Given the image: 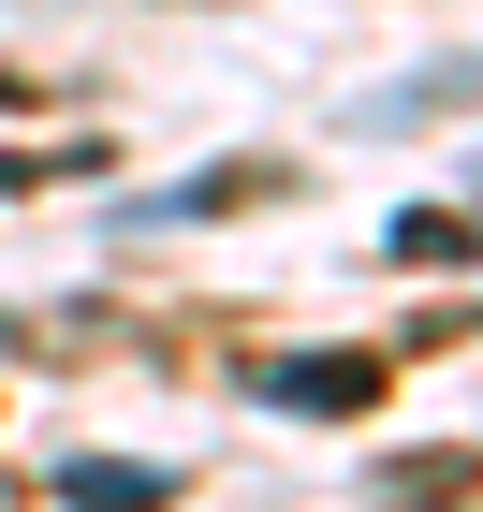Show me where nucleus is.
<instances>
[{
    "mask_svg": "<svg viewBox=\"0 0 483 512\" xmlns=\"http://www.w3.org/2000/svg\"><path fill=\"white\" fill-rule=\"evenodd\" d=\"M381 395V352H279L264 366V410H308V425H352Z\"/></svg>",
    "mask_w": 483,
    "mask_h": 512,
    "instance_id": "f257e3e1",
    "label": "nucleus"
},
{
    "mask_svg": "<svg viewBox=\"0 0 483 512\" xmlns=\"http://www.w3.org/2000/svg\"><path fill=\"white\" fill-rule=\"evenodd\" d=\"M59 498H88V512H132V498H176L161 469H132V454H74L59 469Z\"/></svg>",
    "mask_w": 483,
    "mask_h": 512,
    "instance_id": "f03ea898",
    "label": "nucleus"
},
{
    "mask_svg": "<svg viewBox=\"0 0 483 512\" xmlns=\"http://www.w3.org/2000/svg\"><path fill=\"white\" fill-rule=\"evenodd\" d=\"M454 249H469V220H440V205H425V220H396V264H454Z\"/></svg>",
    "mask_w": 483,
    "mask_h": 512,
    "instance_id": "7ed1b4c3",
    "label": "nucleus"
}]
</instances>
